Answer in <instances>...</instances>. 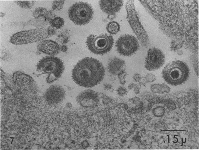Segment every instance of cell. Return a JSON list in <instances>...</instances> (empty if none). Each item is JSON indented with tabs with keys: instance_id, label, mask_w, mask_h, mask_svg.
<instances>
[{
	"instance_id": "1",
	"label": "cell",
	"mask_w": 199,
	"mask_h": 150,
	"mask_svg": "<svg viewBox=\"0 0 199 150\" xmlns=\"http://www.w3.org/2000/svg\"><path fill=\"white\" fill-rule=\"evenodd\" d=\"M150 3L170 16L146 5V9L158 20L160 27L166 34L190 45L195 42L196 28L198 29V2L194 1H167L172 12L170 11L164 1H149Z\"/></svg>"
},
{
	"instance_id": "2",
	"label": "cell",
	"mask_w": 199,
	"mask_h": 150,
	"mask_svg": "<svg viewBox=\"0 0 199 150\" xmlns=\"http://www.w3.org/2000/svg\"><path fill=\"white\" fill-rule=\"evenodd\" d=\"M105 70L98 60L87 57L80 61L72 72L73 81L80 86L91 88L100 84L103 80Z\"/></svg>"
},
{
	"instance_id": "3",
	"label": "cell",
	"mask_w": 199,
	"mask_h": 150,
	"mask_svg": "<svg viewBox=\"0 0 199 150\" xmlns=\"http://www.w3.org/2000/svg\"><path fill=\"white\" fill-rule=\"evenodd\" d=\"M190 74V69L187 64L179 60L167 64L162 72L164 81L172 86L183 84L187 81Z\"/></svg>"
},
{
	"instance_id": "4",
	"label": "cell",
	"mask_w": 199,
	"mask_h": 150,
	"mask_svg": "<svg viewBox=\"0 0 199 150\" xmlns=\"http://www.w3.org/2000/svg\"><path fill=\"white\" fill-rule=\"evenodd\" d=\"M37 71L47 74V82L51 84L61 77L64 67V62L58 57H46L40 60L36 66Z\"/></svg>"
},
{
	"instance_id": "5",
	"label": "cell",
	"mask_w": 199,
	"mask_h": 150,
	"mask_svg": "<svg viewBox=\"0 0 199 150\" xmlns=\"http://www.w3.org/2000/svg\"><path fill=\"white\" fill-rule=\"evenodd\" d=\"M86 45L89 49L97 55H103L109 52L113 47V37L107 34L90 35L87 38Z\"/></svg>"
},
{
	"instance_id": "6",
	"label": "cell",
	"mask_w": 199,
	"mask_h": 150,
	"mask_svg": "<svg viewBox=\"0 0 199 150\" xmlns=\"http://www.w3.org/2000/svg\"><path fill=\"white\" fill-rule=\"evenodd\" d=\"M127 18L131 28L144 47H149L150 42L146 31L141 25L134 6V1H127L126 4Z\"/></svg>"
},
{
	"instance_id": "7",
	"label": "cell",
	"mask_w": 199,
	"mask_h": 150,
	"mask_svg": "<svg viewBox=\"0 0 199 150\" xmlns=\"http://www.w3.org/2000/svg\"><path fill=\"white\" fill-rule=\"evenodd\" d=\"M93 14L92 6L86 2H76L68 10L69 18L77 25H85L89 23L93 18Z\"/></svg>"
},
{
	"instance_id": "8",
	"label": "cell",
	"mask_w": 199,
	"mask_h": 150,
	"mask_svg": "<svg viewBox=\"0 0 199 150\" xmlns=\"http://www.w3.org/2000/svg\"><path fill=\"white\" fill-rule=\"evenodd\" d=\"M49 36L47 29H35L15 34L11 38L10 41L16 45L27 44L39 41Z\"/></svg>"
},
{
	"instance_id": "9",
	"label": "cell",
	"mask_w": 199,
	"mask_h": 150,
	"mask_svg": "<svg viewBox=\"0 0 199 150\" xmlns=\"http://www.w3.org/2000/svg\"><path fill=\"white\" fill-rule=\"evenodd\" d=\"M117 51L120 55L130 57L135 54L139 49L138 39L133 35L126 34L122 35L116 43Z\"/></svg>"
},
{
	"instance_id": "10",
	"label": "cell",
	"mask_w": 199,
	"mask_h": 150,
	"mask_svg": "<svg viewBox=\"0 0 199 150\" xmlns=\"http://www.w3.org/2000/svg\"><path fill=\"white\" fill-rule=\"evenodd\" d=\"M165 59L164 54L161 50L155 47L152 48L147 52L145 67L150 71L157 70L164 65Z\"/></svg>"
},
{
	"instance_id": "11",
	"label": "cell",
	"mask_w": 199,
	"mask_h": 150,
	"mask_svg": "<svg viewBox=\"0 0 199 150\" xmlns=\"http://www.w3.org/2000/svg\"><path fill=\"white\" fill-rule=\"evenodd\" d=\"M77 103L84 108H93L100 103V95L96 91L88 89L82 91L77 97Z\"/></svg>"
},
{
	"instance_id": "12",
	"label": "cell",
	"mask_w": 199,
	"mask_h": 150,
	"mask_svg": "<svg viewBox=\"0 0 199 150\" xmlns=\"http://www.w3.org/2000/svg\"><path fill=\"white\" fill-rule=\"evenodd\" d=\"M65 91L62 87L58 85H52L47 90L44 97L49 105H56L61 103L65 99Z\"/></svg>"
},
{
	"instance_id": "13",
	"label": "cell",
	"mask_w": 199,
	"mask_h": 150,
	"mask_svg": "<svg viewBox=\"0 0 199 150\" xmlns=\"http://www.w3.org/2000/svg\"><path fill=\"white\" fill-rule=\"evenodd\" d=\"M38 51L51 56L57 55L61 50V47L57 42L52 40L41 41L38 45Z\"/></svg>"
},
{
	"instance_id": "14",
	"label": "cell",
	"mask_w": 199,
	"mask_h": 150,
	"mask_svg": "<svg viewBox=\"0 0 199 150\" xmlns=\"http://www.w3.org/2000/svg\"><path fill=\"white\" fill-rule=\"evenodd\" d=\"M102 10L108 15H115L118 13L123 5V1H100Z\"/></svg>"
},
{
	"instance_id": "15",
	"label": "cell",
	"mask_w": 199,
	"mask_h": 150,
	"mask_svg": "<svg viewBox=\"0 0 199 150\" xmlns=\"http://www.w3.org/2000/svg\"><path fill=\"white\" fill-rule=\"evenodd\" d=\"M125 61L117 57H112L108 62V72L114 76H118L120 72L125 70Z\"/></svg>"
},
{
	"instance_id": "16",
	"label": "cell",
	"mask_w": 199,
	"mask_h": 150,
	"mask_svg": "<svg viewBox=\"0 0 199 150\" xmlns=\"http://www.w3.org/2000/svg\"><path fill=\"white\" fill-rule=\"evenodd\" d=\"M127 107L130 111L136 112L142 109L143 103L139 98L133 97L129 99L127 102Z\"/></svg>"
},
{
	"instance_id": "17",
	"label": "cell",
	"mask_w": 199,
	"mask_h": 150,
	"mask_svg": "<svg viewBox=\"0 0 199 150\" xmlns=\"http://www.w3.org/2000/svg\"><path fill=\"white\" fill-rule=\"evenodd\" d=\"M106 30L108 32L111 34H116L120 30V26L116 22L112 21L108 24Z\"/></svg>"
},
{
	"instance_id": "18",
	"label": "cell",
	"mask_w": 199,
	"mask_h": 150,
	"mask_svg": "<svg viewBox=\"0 0 199 150\" xmlns=\"http://www.w3.org/2000/svg\"><path fill=\"white\" fill-rule=\"evenodd\" d=\"M49 22L52 27L56 29L61 28L64 23V19L60 17L55 18L52 19Z\"/></svg>"
},
{
	"instance_id": "19",
	"label": "cell",
	"mask_w": 199,
	"mask_h": 150,
	"mask_svg": "<svg viewBox=\"0 0 199 150\" xmlns=\"http://www.w3.org/2000/svg\"><path fill=\"white\" fill-rule=\"evenodd\" d=\"M153 115L156 117L163 116L165 114L166 110L164 107L161 106H157L152 110Z\"/></svg>"
},
{
	"instance_id": "20",
	"label": "cell",
	"mask_w": 199,
	"mask_h": 150,
	"mask_svg": "<svg viewBox=\"0 0 199 150\" xmlns=\"http://www.w3.org/2000/svg\"><path fill=\"white\" fill-rule=\"evenodd\" d=\"M16 2L20 7L25 9H31L34 4V1H17Z\"/></svg>"
},
{
	"instance_id": "21",
	"label": "cell",
	"mask_w": 199,
	"mask_h": 150,
	"mask_svg": "<svg viewBox=\"0 0 199 150\" xmlns=\"http://www.w3.org/2000/svg\"><path fill=\"white\" fill-rule=\"evenodd\" d=\"M47 12V11L45 8H38L34 11L33 13V15L35 18H38L42 16H44Z\"/></svg>"
},
{
	"instance_id": "22",
	"label": "cell",
	"mask_w": 199,
	"mask_h": 150,
	"mask_svg": "<svg viewBox=\"0 0 199 150\" xmlns=\"http://www.w3.org/2000/svg\"><path fill=\"white\" fill-rule=\"evenodd\" d=\"M183 43L179 41L176 40H173L172 42L171 49L173 51H177L179 50L183 47Z\"/></svg>"
},
{
	"instance_id": "23",
	"label": "cell",
	"mask_w": 199,
	"mask_h": 150,
	"mask_svg": "<svg viewBox=\"0 0 199 150\" xmlns=\"http://www.w3.org/2000/svg\"><path fill=\"white\" fill-rule=\"evenodd\" d=\"M64 1H54L53 3L52 8L54 10L59 11L61 10L63 7L64 4Z\"/></svg>"
},
{
	"instance_id": "24",
	"label": "cell",
	"mask_w": 199,
	"mask_h": 150,
	"mask_svg": "<svg viewBox=\"0 0 199 150\" xmlns=\"http://www.w3.org/2000/svg\"><path fill=\"white\" fill-rule=\"evenodd\" d=\"M156 77L152 73H148L144 76L143 81L146 83H153L156 80Z\"/></svg>"
},
{
	"instance_id": "25",
	"label": "cell",
	"mask_w": 199,
	"mask_h": 150,
	"mask_svg": "<svg viewBox=\"0 0 199 150\" xmlns=\"http://www.w3.org/2000/svg\"><path fill=\"white\" fill-rule=\"evenodd\" d=\"M127 73L125 71V70L123 71L118 75V77L119 82L122 85H124L126 83V78L127 76Z\"/></svg>"
},
{
	"instance_id": "26",
	"label": "cell",
	"mask_w": 199,
	"mask_h": 150,
	"mask_svg": "<svg viewBox=\"0 0 199 150\" xmlns=\"http://www.w3.org/2000/svg\"><path fill=\"white\" fill-rule=\"evenodd\" d=\"M151 91L154 93L160 94L161 92V86L160 84H152L150 87Z\"/></svg>"
},
{
	"instance_id": "27",
	"label": "cell",
	"mask_w": 199,
	"mask_h": 150,
	"mask_svg": "<svg viewBox=\"0 0 199 150\" xmlns=\"http://www.w3.org/2000/svg\"><path fill=\"white\" fill-rule=\"evenodd\" d=\"M116 91L118 95L119 96L121 97L125 96L128 92L127 89L124 87L122 86H119L118 87Z\"/></svg>"
},
{
	"instance_id": "28",
	"label": "cell",
	"mask_w": 199,
	"mask_h": 150,
	"mask_svg": "<svg viewBox=\"0 0 199 150\" xmlns=\"http://www.w3.org/2000/svg\"><path fill=\"white\" fill-rule=\"evenodd\" d=\"M160 86H161L160 94L168 93L171 91V89L164 83L160 84Z\"/></svg>"
},
{
	"instance_id": "29",
	"label": "cell",
	"mask_w": 199,
	"mask_h": 150,
	"mask_svg": "<svg viewBox=\"0 0 199 150\" xmlns=\"http://www.w3.org/2000/svg\"><path fill=\"white\" fill-rule=\"evenodd\" d=\"M133 78L134 81L137 82H139L142 80V77H141L140 74L138 73H136L134 74Z\"/></svg>"
},
{
	"instance_id": "30",
	"label": "cell",
	"mask_w": 199,
	"mask_h": 150,
	"mask_svg": "<svg viewBox=\"0 0 199 150\" xmlns=\"http://www.w3.org/2000/svg\"><path fill=\"white\" fill-rule=\"evenodd\" d=\"M47 31L49 36L55 35L56 34V30L52 27H50L48 28Z\"/></svg>"
},
{
	"instance_id": "31",
	"label": "cell",
	"mask_w": 199,
	"mask_h": 150,
	"mask_svg": "<svg viewBox=\"0 0 199 150\" xmlns=\"http://www.w3.org/2000/svg\"><path fill=\"white\" fill-rule=\"evenodd\" d=\"M133 89L134 93L136 94V95H138V94L140 93V88L139 86L138 85L135 84V86H134Z\"/></svg>"
},
{
	"instance_id": "32",
	"label": "cell",
	"mask_w": 199,
	"mask_h": 150,
	"mask_svg": "<svg viewBox=\"0 0 199 150\" xmlns=\"http://www.w3.org/2000/svg\"><path fill=\"white\" fill-rule=\"evenodd\" d=\"M104 89L106 91H109L112 89V86L108 84H104L103 85Z\"/></svg>"
},
{
	"instance_id": "33",
	"label": "cell",
	"mask_w": 199,
	"mask_h": 150,
	"mask_svg": "<svg viewBox=\"0 0 199 150\" xmlns=\"http://www.w3.org/2000/svg\"><path fill=\"white\" fill-rule=\"evenodd\" d=\"M103 97L104 98L102 101H103V103L104 104H107L109 103L110 100V98L108 97L106 95H104Z\"/></svg>"
},
{
	"instance_id": "34",
	"label": "cell",
	"mask_w": 199,
	"mask_h": 150,
	"mask_svg": "<svg viewBox=\"0 0 199 150\" xmlns=\"http://www.w3.org/2000/svg\"><path fill=\"white\" fill-rule=\"evenodd\" d=\"M68 50V48L66 46L63 45L62 46L61 48V50L62 52H63L65 53L66 52L67 50Z\"/></svg>"
},
{
	"instance_id": "35",
	"label": "cell",
	"mask_w": 199,
	"mask_h": 150,
	"mask_svg": "<svg viewBox=\"0 0 199 150\" xmlns=\"http://www.w3.org/2000/svg\"><path fill=\"white\" fill-rule=\"evenodd\" d=\"M136 84H134V83H131L128 86V89L129 90H131L133 89L134 88V86H135Z\"/></svg>"
},
{
	"instance_id": "36",
	"label": "cell",
	"mask_w": 199,
	"mask_h": 150,
	"mask_svg": "<svg viewBox=\"0 0 199 150\" xmlns=\"http://www.w3.org/2000/svg\"><path fill=\"white\" fill-rule=\"evenodd\" d=\"M116 15H108V18L110 20H112L116 18Z\"/></svg>"
},
{
	"instance_id": "37",
	"label": "cell",
	"mask_w": 199,
	"mask_h": 150,
	"mask_svg": "<svg viewBox=\"0 0 199 150\" xmlns=\"http://www.w3.org/2000/svg\"><path fill=\"white\" fill-rule=\"evenodd\" d=\"M177 51V53L179 55H182L183 54V52L182 51V50H178Z\"/></svg>"
}]
</instances>
